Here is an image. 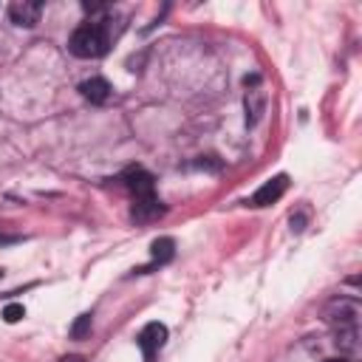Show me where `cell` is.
Wrapping results in <instances>:
<instances>
[{
    "label": "cell",
    "mask_w": 362,
    "mask_h": 362,
    "mask_svg": "<svg viewBox=\"0 0 362 362\" xmlns=\"http://www.w3.org/2000/svg\"><path fill=\"white\" fill-rule=\"evenodd\" d=\"M110 48V34L102 23H85L79 25L71 40H68V51L79 59H96V57H105Z\"/></svg>",
    "instance_id": "cell-1"
},
{
    "label": "cell",
    "mask_w": 362,
    "mask_h": 362,
    "mask_svg": "<svg viewBox=\"0 0 362 362\" xmlns=\"http://www.w3.org/2000/svg\"><path fill=\"white\" fill-rule=\"evenodd\" d=\"M164 342H167V325L164 322H147L136 337V345H139L144 362H153L156 354L164 348Z\"/></svg>",
    "instance_id": "cell-2"
},
{
    "label": "cell",
    "mask_w": 362,
    "mask_h": 362,
    "mask_svg": "<svg viewBox=\"0 0 362 362\" xmlns=\"http://www.w3.org/2000/svg\"><path fill=\"white\" fill-rule=\"evenodd\" d=\"M119 181H122V187L130 189L133 198H150V195H156V189H153V175H150L144 167H127V170L119 175Z\"/></svg>",
    "instance_id": "cell-3"
},
{
    "label": "cell",
    "mask_w": 362,
    "mask_h": 362,
    "mask_svg": "<svg viewBox=\"0 0 362 362\" xmlns=\"http://www.w3.org/2000/svg\"><path fill=\"white\" fill-rule=\"evenodd\" d=\"M288 189V175H274V178H269L246 204L249 206H272V204H277L280 198H283V192Z\"/></svg>",
    "instance_id": "cell-4"
},
{
    "label": "cell",
    "mask_w": 362,
    "mask_h": 362,
    "mask_svg": "<svg viewBox=\"0 0 362 362\" xmlns=\"http://www.w3.org/2000/svg\"><path fill=\"white\" fill-rule=\"evenodd\" d=\"M40 14H42V3L37 0H14L8 6V17L20 28H34L40 23Z\"/></svg>",
    "instance_id": "cell-5"
},
{
    "label": "cell",
    "mask_w": 362,
    "mask_h": 362,
    "mask_svg": "<svg viewBox=\"0 0 362 362\" xmlns=\"http://www.w3.org/2000/svg\"><path fill=\"white\" fill-rule=\"evenodd\" d=\"M164 212H167V206L156 195H150V198H133L130 221L133 223H150V221H158Z\"/></svg>",
    "instance_id": "cell-6"
},
{
    "label": "cell",
    "mask_w": 362,
    "mask_h": 362,
    "mask_svg": "<svg viewBox=\"0 0 362 362\" xmlns=\"http://www.w3.org/2000/svg\"><path fill=\"white\" fill-rule=\"evenodd\" d=\"M79 93H82L88 102H93V105H105V102L110 99L113 88H110V82H107L105 76H90V79H85V82L79 85Z\"/></svg>",
    "instance_id": "cell-7"
},
{
    "label": "cell",
    "mask_w": 362,
    "mask_h": 362,
    "mask_svg": "<svg viewBox=\"0 0 362 362\" xmlns=\"http://www.w3.org/2000/svg\"><path fill=\"white\" fill-rule=\"evenodd\" d=\"M263 110H266V93L260 88L246 90V124H257Z\"/></svg>",
    "instance_id": "cell-8"
},
{
    "label": "cell",
    "mask_w": 362,
    "mask_h": 362,
    "mask_svg": "<svg viewBox=\"0 0 362 362\" xmlns=\"http://www.w3.org/2000/svg\"><path fill=\"white\" fill-rule=\"evenodd\" d=\"M150 257H153V266H164L175 257V240L173 238H156L150 243Z\"/></svg>",
    "instance_id": "cell-9"
},
{
    "label": "cell",
    "mask_w": 362,
    "mask_h": 362,
    "mask_svg": "<svg viewBox=\"0 0 362 362\" xmlns=\"http://www.w3.org/2000/svg\"><path fill=\"white\" fill-rule=\"evenodd\" d=\"M90 325H93L90 314H79V317L74 320V325H71V339H85V337L90 334Z\"/></svg>",
    "instance_id": "cell-10"
},
{
    "label": "cell",
    "mask_w": 362,
    "mask_h": 362,
    "mask_svg": "<svg viewBox=\"0 0 362 362\" xmlns=\"http://www.w3.org/2000/svg\"><path fill=\"white\" fill-rule=\"evenodd\" d=\"M23 317H25L23 303H8V305L3 308V320H6V322H20Z\"/></svg>",
    "instance_id": "cell-11"
},
{
    "label": "cell",
    "mask_w": 362,
    "mask_h": 362,
    "mask_svg": "<svg viewBox=\"0 0 362 362\" xmlns=\"http://www.w3.org/2000/svg\"><path fill=\"white\" fill-rule=\"evenodd\" d=\"M303 221H305V215H303V212L291 215V229H294V232H300V229H303Z\"/></svg>",
    "instance_id": "cell-12"
},
{
    "label": "cell",
    "mask_w": 362,
    "mask_h": 362,
    "mask_svg": "<svg viewBox=\"0 0 362 362\" xmlns=\"http://www.w3.org/2000/svg\"><path fill=\"white\" fill-rule=\"evenodd\" d=\"M20 238L17 235H0V243H17Z\"/></svg>",
    "instance_id": "cell-13"
},
{
    "label": "cell",
    "mask_w": 362,
    "mask_h": 362,
    "mask_svg": "<svg viewBox=\"0 0 362 362\" xmlns=\"http://www.w3.org/2000/svg\"><path fill=\"white\" fill-rule=\"evenodd\" d=\"M59 362H85V359H82V356H62Z\"/></svg>",
    "instance_id": "cell-14"
},
{
    "label": "cell",
    "mask_w": 362,
    "mask_h": 362,
    "mask_svg": "<svg viewBox=\"0 0 362 362\" xmlns=\"http://www.w3.org/2000/svg\"><path fill=\"white\" fill-rule=\"evenodd\" d=\"M325 362H348V359H325Z\"/></svg>",
    "instance_id": "cell-15"
},
{
    "label": "cell",
    "mask_w": 362,
    "mask_h": 362,
    "mask_svg": "<svg viewBox=\"0 0 362 362\" xmlns=\"http://www.w3.org/2000/svg\"><path fill=\"white\" fill-rule=\"evenodd\" d=\"M0 280H3V269H0Z\"/></svg>",
    "instance_id": "cell-16"
}]
</instances>
